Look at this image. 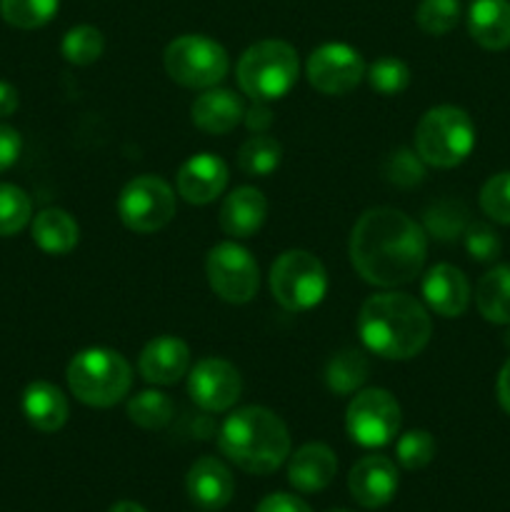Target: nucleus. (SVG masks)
<instances>
[{
	"mask_svg": "<svg viewBox=\"0 0 510 512\" xmlns=\"http://www.w3.org/2000/svg\"><path fill=\"white\" fill-rule=\"evenodd\" d=\"M423 300L435 315L460 318L470 305V283L460 268L438 263L423 275Z\"/></svg>",
	"mask_w": 510,
	"mask_h": 512,
	"instance_id": "18",
	"label": "nucleus"
},
{
	"mask_svg": "<svg viewBox=\"0 0 510 512\" xmlns=\"http://www.w3.org/2000/svg\"><path fill=\"white\" fill-rule=\"evenodd\" d=\"M498 403L500 408L510 415V358L505 360V365L500 368L498 375Z\"/></svg>",
	"mask_w": 510,
	"mask_h": 512,
	"instance_id": "43",
	"label": "nucleus"
},
{
	"mask_svg": "<svg viewBox=\"0 0 510 512\" xmlns=\"http://www.w3.org/2000/svg\"><path fill=\"white\" fill-rule=\"evenodd\" d=\"M243 393L238 368L223 358H203L188 370V395L205 413H228Z\"/></svg>",
	"mask_w": 510,
	"mask_h": 512,
	"instance_id": "13",
	"label": "nucleus"
},
{
	"mask_svg": "<svg viewBox=\"0 0 510 512\" xmlns=\"http://www.w3.org/2000/svg\"><path fill=\"white\" fill-rule=\"evenodd\" d=\"M185 490H188L190 503L198 505L200 510L218 512L233 500L235 480L223 460L205 455V458H198L190 465Z\"/></svg>",
	"mask_w": 510,
	"mask_h": 512,
	"instance_id": "16",
	"label": "nucleus"
},
{
	"mask_svg": "<svg viewBox=\"0 0 510 512\" xmlns=\"http://www.w3.org/2000/svg\"><path fill=\"white\" fill-rule=\"evenodd\" d=\"M175 190L158 175H138L118 195V215L133 233H155L175 218Z\"/></svg>",
	"mask_w": 510,
	"mask_h": 512,
	"instance_id": "10",
	"label": "nucleus"
},
{
	"mask_svg": "<svg viewBox=\"0 0 510 512\" xmlns=\"http://www.w3.org/2000/svg\"><path fill=\"white\" fill-rule=\"evenodd\" d=\"M465 250L478 263H493L500 255V238L490 225L485 223H468L463 233Z\"/></svg>",
	"mask_w": 510,
	"mask_h": 512,
	"instance_id": "38",
	"label": "nucleus"
},
{
	"mask_svg": "<svg viewBox=\"0 0 510 512\" xmlns=\"http://www.w3.org/2000/svg\"><path fill=\"white\" fill-rule=\"evenodd\" d=\"M435 438L428 430H408L395 443V458L405 470H423L435 458Z\"/></svg>",
	"mask_w": 510,
	"mask_h": 512,
	"instance_id": "35",
	"label": "nucleus"
},
{
	"mask_svg": "<svg viewBox=\"0 0 510 512\" xmlns=\"http://www.w3.org/2000/svg\"><path fill=\"white\" fill-rule=\"evenodd\" d=\"M165 73L183 88H215L228 75V50L208 35H180L170 40L163 53Z\"/></svg>",
	"mask_w": 510,
	"mask_h": 512,
	"instance_id": "8",
	"label": "nucleus"
},
{
	"mask_svg": "<svg viewBox=\"0 0 510 512\" xmlns=\"http://www.w3.org/2000/svg\"><path fill=\"white\" fill-rule=\"evenodd\" d=\"M465 228H468V210L458 200H438L425 210L423 230L428 238L450 243V240L460 238Z\"/></svg>",
	"mask_w": 510,
	"mask_h": 512,
	"instance_id": "28",
	"label": "nucleus"
},
{
	"mask_svg": "<svg viewBox=\"0 0 510 512\" xmlns=\"http://www.w3.org/2000/svg\"><path fill=\"white\" fill-rule=\"evenodd\" d=\"M268 215V200L253 185H240L233 193L225 195L223 205H220V228L228 238L245 240L253 238L265 223Z\"/></svg>",
	"mask_w": 510,
	"mask_h": 512,
	"instance_id": "19",
	"label": "nucleus"
},
{
	"mask_svg": "<svg viewBox=\"0 0 510 512\" xmlns=\"http://www.w3.org/2000/svg\"><path fill=\"white\" fill-rule=\"evenodd\" d=\"M205 275L220 300L230 305H245L258 295L260 270L248 248L235 240H225L208 250Z\"/></svg>",
	"mask_w": 510,
	"mask_h": 512,
	"instance_id": "11",
	"label": "nucleus"
},
{
	"mask_svg": "<svg viewBox=\"0 0 510 512\" xmlns=\"http://www.w3.org/2000/svg\"><path fill=\"white\" fill-rule=\"evenodd\" d=\"M270 293L280 308L305 313L323 303L328 293V273L308 250H285L270 265Z\"/></svg>",
	"mask_w": 510,
	"mask_h": 512,
	"instance_id": "7",
	"label": "nucleus"
},
{
	"mask_svg": "<svg viewBox=\"0 0 510 512\" xmlns=\"http://www.w3.org/2000/svg\"><path fill=\"white\" fill-rule=\"evenodd\" d=\"M330 512H350V510H330Z\"/></svg>",
	"mask_w": 510,
	"mask_h": 512,
	"instance_id": "45",
	"label": "nucleus"
},
{
	"mask_svg": "<svg viewBox=\"0 0 510 512\" xmlns=\"http://www.w3.org/2000/svg\"><path fill=\"white\" fill-rule=\"evenodd\" d=\"M245 105L238 93L228 88H208L190 105V118L198 130L208 135H225L243 123Z\"/></svg>",
	"mask_w": 510,
	"mask_h": 512,
	"instance_id": "20",
	"label": "nucleus"
},
{
	"mask_svg": "<svg viewBox=\"0 0 510 512\" xmlns=\"http://www.w3.org/2000/svg\"><path fill=\"white\" fill-rule=\"evenodd\" d=\"M175 403L160 390H143L128 400V418L143 430H163L173 420Z\"/></svg>",
	"mask_w": 510,
	"mask_h": 512,
	"instance_id": "29",
	"label": "nucleus"
},
{
	"mask_svg": "<svg viewBox=\"0 0 510 512\" xmlns=\"http://www.w3.org/2000/svg\"><path fill=\"white\" fill-rule=\"evenodd\" d=\"M243 123H245V128H248L253 135L268 133L270 125H273V110H270V103H260V100H253V105L245 110Z\"/></svg>",
	"mask_w": 510,
	"mask_h": 512,
	"instance_id": "41",
	"label": "nucleus"
},
{
	"mask_svg": "<svg viewBox=\"0 0 510 512\" xmlns=\"http://www.w3.org/2000/svg\"><path fill=\"white\" fill-rule=\"evenodd\" d=\"M383 175L388 183L398 185V188H415L425 180V163L415 150L398 148L385 158Z\"/></svg>",
	"mask_w": 510,
	"mask_h": 512,
	"instance_id": "36",
	"label": "nucleus"
},
{
	"mask_svg": "<svg viewBox=\"0 0 510 512\" xmlns=\"http://www.w3.org/2000/svg\"><path fill=\"white\" fill-rule=\"evenodd\" d=\"M365 80L378 95L393 98L410 85V68L400 58H378L373 65L365 68Z\"/></svg>",
	"mask_w": 510,
	"mask_h": 512,
	"instance_id": "33",
	"label": "nucleus"
},
{
	"mask_svg": "<svg viewBox=\"0 0 510 512\" xmlns=\"http://www.w3.org/2000/svg\"><path fill=\"white\" fill-rule=\"evenodd\" d=\"M255 512H313L303 498L290 493H273L260 500Z\"/></svg>",
	"mask_w": 510,
	"mask_h": 512,
	"instance_id": "40",
	"label": "nucleus"
},
{
	"mask_svg": "<svg viewBox=\"0 0 510 512\" xmlns=\"http://www.w3.org/2000/svg\"><path fill=\"white\" fill-rule=\"evenodd\" d=\"M108 512H148V510H145L143 505L133 503V500H120V503H115Z\"/></svg>",
	"mask_w": 510,
	"mask_h": 512,
	"instance_id": "44",
	"label": "nucleus"
},
{
	"mask_svg": "<svg viewBox=\"0 0 510 512\" xmlns=\"http://www.w3.org/2000/svg\"><path fill=\"white\" fill-rule=\"evenodd\" d=\"M415 153L430 168H455L475 148V125L458 105H435L415 125Z\"/></svg>",
	"mask_w": 510,
	"mask_h": 512,
	"instance_id": "6",
	"label": "nucleus"
},
{
	"mask_svg": "<svg viewBox=\"0 0 510 512\" xmlns=\"http://www.w3.org/2000/svg\"><path fill=\"white\" fill-rule=\"evenodd\" d=\"M18 105H20L18 90H15L10 83H5V80H0V118L13 115L15 110H18Z\"/></svg>",
	"mask_w": 510,
	"mask_h": 512,
	"instance_id": "42",
	"label": "nucleus"
},
{
	"mask_svg": "<svg viewBox=\"0 0 510 512\" xmlns=\"http://www.w3.org/2000/svg\"><path fill=\"white\" fill-rule=\"evenodd\" d=\"M355 273L378 288L408 285L423 273L428 235L423 225L395 208L365 210L348 243Z\"/></svg>",
	"mask_w": 510,
	"mask_h": 512,
	"instance_id": "1",
	"label": "nucleus"
},
{
	"mask_svg": "<svg viewBox=\"0 0 510 512\" xmlns=\"http://www.w3.org/2000/svg\"><path fill=\"white\" fill-rule=\"evenodd\" d=\"M105 50V38L95 25H75L65 33L63 43H60V53L68 63L73 65H93L100 60Z\"/></svg>",
	"mask_w": 510,
	"mask_h": 512,
	"instance_id": "31",
	"label": "nucleus"
},
{
	"mask_svg": "<svg viewBox=\"0 0 510 512\" xmlns=\"http://www.w3.org/2000/svg\"><path fill=\"white\" fill-rule=\"evenodd\" d=\"M228 165L213 153H198L180 165L175 175V190L190 205H208L228 188Z\"/></svg>",
	"mask_w": 510,
	"mask_h": 512,
	"instance_id": "14",
	"label": "nucleus"
},
{
	"mask_svg": "<svg viewBox=\"0 0 510 512\" xmlns=\"http://www.w3.org/2000/svg\"><path fill=\"white\" fill-rule=\"evenodd\" d=\"M460 0H420L415 23L428 35H445L458 25Z\"/></svg>",
	"mask_w": 510,
	"mask_h": 512,
	"instance_id": "34",
	"label": "nucleus"
},
{
	"mask_svg": "<svg viewBox=\"0 0 510 512\" xmlns=\"http://www.w3.org/2000/svg\"><path fill=\"white\" fill-rule=\"evenodd\" d=\"M138 370L145 383L175 385L190 370V348L178 335H158L143 348L138 358Z\"/></svg>",
	"mask_w": 510,
	"mask_h": 512,
	"instance_id": "17",
	"label": "nucleus"
},
{
	"mask_svg": "<svg viewBox=\"0 0 510 512\" xmlns=\"http://www.w3.org/2000/svg\"><path fill=\"white\" fill-rule=\"evenodd\" d=\"M480 208L495 223L510 225V170L485 180L480 188Z\"/></svg>",
	"mask_w": 510,
	"mask_h": 512,
	"instance_id": "37",
	"label": "nucleus"
},
{
	"mask_svg": "<svg viewBox=\"0 0 510 512\" xmlns=\"http://www.w3.org/2000/svg\"><path fill=\"white\" fill-rule=\"evenodd\" d=\"M280 160H283V145L268 133L250 135L238 150V168L248 178H268L280 168Z\"/></svg>",
	"mask_w": 510,
	"mask_h": 512,
	"instance_id": "26",
	"label": "nucleus"
},
{
	"mask_svg": "<svg viewBox=\"0 0 510 512\" xmlns=\"http://www.w3.org/2000/svg\"><path fill=\"white\" fill-rule=\"evenodd\" d=\"M403 413L395 395L383 388L358 390L345 410V430L360 448H385L398 435Z\"/></svg>",
	"mask_w": 510,
	"mask_h": 512,
	"instance_id": "9",
	"label": "nucleus"
},
{
	"mask_svg": "<svg viewBox=\"0 0 510 512\" xmlns=\"http://www.w3.org/2000/svg\"><path fill=\"white\" fill-rule=\"evenodd\" d=\"M218 448L243 473L270 475L290 458L288 425L273 410L248 405L220 425Z\"/></svg>",
	"mask_w": 510,
	"mask_h": 512,
	"instance_id": "3",
	"label": "nucleus"
},
{
	"mask_svg": "<svg viewBox=\"0 0 510 512\" xmlns=\"http://www.w3.org/2000/svg\"><path fill=\"white\" fill-rule=\"evenodd\" d=\"M20 150H23V138H20L18 130L0 123V173L18 163Z\"/></svg>",
	"mask_w": 510,
	"mask_h": 512,
	"instance_id": "39",
	"label": "nucleus"
},
{
	"mask_svg": "<svg viewBox=\"0 0 510 512\" xmlns=\"http://www.w3.org/2000/svg\"><path fill=\"white\" fill-rule=\"evenodd\" d=\"M368 373V360L360 350H340L330 358L328 368H325V383H328L330 393L353 395L363 388Z\"/></svg>",
	"mask_w": 510,
	"mask_h": 512,
	"instance_id": "27",
	"label": "nucleus"
},
{
	"mask_svg": "<svg viewBox=\"0 0 510 512\" xmlns=\"http://www.w3.org/2000/svg\"><path fill=\"white\" fill-rule=\"evenodd\" d=\"M33 218V203L23 188L0 183V238L18 235Z\"/></svg>",
	"mask_w": 510,
	"mask_h": 512,
	"instance_id": "32",
	"label": "nucleus"
},
{
	"mask_svg": "<svg viewBox=\"0 0 510 512\" xmlns=\"http://www.w3.org/2000/svg\"><path fill=\"white\" fill-rule=\"evenodd\" d=\"M308 83L323 95H345L365 78L363 55L348 43H325L308 55Z\"/></svg>",
	"mask_w": 510,
	"mask_h": 512,
	"instance_id": "12",
	"label": "nucleus"
},
{
	"mask_svg": "<svg viewBox=\"0 0 510 512\" xmlns=\"http://www.w3.org/2000/svg\"><path fill=\"white\" fill-rule=\"evenodd\" d=\"M478 313L493 325H510V265H498L478 280Z\"/></svg>",
	"mask_w": 510,
	"mask_h": 512,
	"instance_id": "25",
	"label": "nucleus"
},
{
	"mask_svg": "<svg viewBox=\"0 0 510 512\" xmlns=\"http://www.w3.org/2000/svg\"><path fill=\"white\" fill-rule=\"evenodd\" d=\"M70 393L90 408H113L133 385V368L110 348H85L73 355L65 370Z\"/></svg>",
	"mask_w": 510,
	"mask_h": 512,
	"instance_id": "4",
	"label": "nucleus"
},
{
	"mask_svg": "<svg viewBox=\"0 0 510 512\" xmlns=\"http://www.w3.org/2000/svg\"><path fill=\"white\" fill-rule=\"evenodd\" d=\"M358 335L365 348L383 360H410L433 335L428 308L408 293L370 295L358 313Z\"/></svg>",
	"mask_w": 510,
	"mask_h": 512,
	"instance_id": "2",
	"label": "nucleus"
},
{
	"mask_svg": "<svg viewBox=\"0 0 510 512\" xmlns=\"http://www.w3.org/2000/svg\"><path fill=\"white\" fill-rule=\"evenodd\" d=\"M35 245L48 255H68L78 245L80 228L73 215L63 208H45L33 218Z\"/></svg>",
	"mask_w": 510,
	"mask_h": 512,
	"instance_id": "24",
	"label": "nucleus"
},
{
	"mask_svg": "<svg viewBox=\"0 0 510 512\" xmlns=\"http://www.w3.org/2000/svg\"><path fill=\"white\" fill-rule=\"evenodd\" d=\"M338 473V458L325 443H308L288 460V483L298 493H320Z\"/></svg>",
	"mask_w": 510,
	"mask_h": 512,
	"instance_id": "21",
	"label": "nucleus"
},
{
	"mask_svg": "<svg viewBox=\"0 0 510 512\" xmlns=\"http://www.w3.org/2000/svg\"><path fill=\"white\" fill-rule=\"evenodd\" d=\"M60 8V0H0V15L5 23L20 30H35L48 25Z\"/></svg>",
	"mask_w": 510,
	"mask_h": 512,
	"instance_id": "30",
	"label": "nucleus"
},
{
	"mask_svg": "<svg viewBox=\"0 0 510 512\" xmlns=\"http://www.w3.org/2000/svg\"><path fill=\"white\" fill-rule=\"evenodd\" d=\"M468 33L485 50L510 48V0H473Z\"/></svg>",
	"mask_w": 510,
	"mask_h": 512,
	"instance_id": "23",
	"label": "nucleus"
},
{
	"mask_svg": "<svg viewBox=\"0 0 510 512\" xmlns=\"http://www.w3.org/2000/svg\"><path fill=\"white\" fill-rule=\"evenodd\" d=\"M348 490L363 508H383L398 493V468L385 455H365L350 468Z\"/></svg>",
	"mask_w": 510,
	"mask_h": 512,
	"instance_id": "15",
	"label": "nucleus"
},
{
	"mask_svg": "<svg viewBox=\"0 0 510 512\" xmlns=\"http://www.w3.org/2000/svg\"><path fill=\"white\" fill-rule=\"evenodd\" d=\"M20 408H23L25 420L40 433H58L68 423L70 415V405L63 390L45 380H35L23 390Z\"/></svg>",
	"mask_w": 510,
	"mask_h": 512,
	"instance_id": "22",
	"label": "nucleus"
},
{
	"mask_svg": "<svg viewBox=\"0 0 510 512\" xmlns=\"http://www.w3.org/2000/svg\"><path fill=\"white\" fill-rule=\"evenodd\" d=\"M300 75L298 53L285 40H260L238 60L235 78L250 100L273 103L295 88Z\"/></svg>",
	"mask_w": 510,
	"mask_h": 512,
	"instance_id": "5",
	"label": "nucleus"
}]
</instances>
